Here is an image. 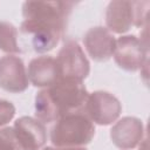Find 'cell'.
<instances>
[{
  "label": "cell",
  "mask_w": 150,
  "mask_h": 150,
  "mask_svg": "<svg viewBox=\"0 0 150 150\" xmlns=\"http://www.w3.org/2000/svg\"><path fill=\"white\" fill-rule=\"evenodd\" d=\"M75 2L26 1L22 4L21 34L30 38L32 49L45 54L53 50L64 35Z\"/></svg>",
  "instance_id": "cell-1"
},
{
  "label": "cell",
  "mask_w": 150,
  "mask_h": 150,
  "mask_svg": "<svg viewBox=\"0 0 150 150\" xmlns=\"http://www.w3.org/2000/svg\"><path fill=\"white\" fill-rule=\"evenodd\" d=\"M88 95L83 82L60 79L52 87L38 91L34 104L35 118L43 124H50L62 116L83 111Z\"/></svg>",
  "instance_id": "cell-2"
},
{
  "label": "cell",
  "mask_w": 150,
  "mask_h": 150,
  "mask_svg": "<svg viewBox=\"0 0 150 150\" xmlns=\"http://www.w3.org/2000/svg\"><path fill=\"white\" fill-rule=\"evenodd\" d=\"M95 124L83 112L62 116L50 130V142L55 148H82L95 136Z\"/></svg>",
  "instance_id": "cell-3"
},
{
  "label": "cell",
  "mask_w": 150,
  "mask_h": 150,
  "mask_svg": "<svg viewBox=\"0 0 150 150\" xmlns=\"http://www.w3.org/2000/svg\"><path fill=\"white\" fill-rule=\"evenodd\" d=\"M149 1H110L105 9V25L111 33L124 34L131 27L148 23Z\"/></svg>",
  "instance_id": "cell-4"
},
{
  "label": "cell",
  "mask_w": 150,
  "mask_h": 150,
  "mask_svg": "<svg viewBox=\"0 0 150 150\" xmlns=\"http://www.w3.org/2000/svg\"><path fill=\"white\" fill-rule=\"evenodd\" d=\"M55 59L60 70V79L83 82L90 73V63L82 47L74 40L66 41Z\"/></svg>",
  "instance_id": "cell-5"
},
{
  "label": "cell",
  "mask_w": 150,
  "mask_h": 150,
  "mask_svg": "<svg viewBox=\"0 0 150 150\" xmlns=\"http://www.w3.org/2000/svg\"><path fill=\"white\" fill-rule=\"evenodd\" d=\"M83 112L93 123L98 125H110L118 120L122 112V104L111 93L96 90L88 95Z\"/></svg>",
  "instance_id": "cell-6"
},
{
  "label": "cell",
  "mask_w": 150,
  "mask_h": 150,
  "mask_svg": "<svg viewBox=\"0 0 150 150\" xmlns=\"http://www.w3.org/2000/svg\"><path fill=\"white\" fill-rule=\"evenodd\" d=\"M115 63L125 71H137L148 60V49L136 35H122L116 39Z\"/></svg>",
  "instance_id": "cell-7"
},
{
  "label": "cell",
  "mask_w": 150,
  "mask_h": 150,
  "mask_svg": "<svg viewBox=\"0 0 150 150\" xmlns=\"http://www.w3.org/2000/svg\"><path fill=\"white\" fill-rule=\"evenodd\" d=\"M29 80L26 66L16 55L0 57V88L12 94L23 93L28 89Z\"/></svg>",
  "instance_id": "cell-8"
},
{
  "label": "cell",
  "mask_w": 150,
  "mask_h": 150,
  "mask_svg": "<svg viewBox=\"0 0 150 150\" xmlns=\"http://www.w3.org/2000/svg\"><path fill=\"white\" fill-rule=\"evenodd\" d=\"M83 46L94 61L105 62L114 55L116 39L107 27L95 26L89 28L83 35Z\"/></svg>",
  "instance_id": "cell-9"
},
{
  "label": "cell",
  "mask_w": 150,
  "mask_h": 150,
  "mask_svg": "<svg viewBox=\"0 0 150 150\" xmlns=\"http://www.w3.org/2000/svg\"><path fill=\"white\" fill-rule=\"evenodd\" d=\"M145 134L143 122L134 116H125L115 122L110 129V138L118 149L131 150L143 141Z\"/></svg>",
  "instance_id": "cell-10"
},
{
  "label": "cell",
  "mask_w": 150,
  "mask_h": 150,
  "mask_svg": "<svg viewBox=\"0 0 150 150\" xmlns=\"http://www.w3.org/2000/svg\"><path fill=\"white\" fill-rule=\"evenodd\" d=\"M13 129L23 150H41L46 144V127L41 121L35 117H19L14 122Z\"/></svg>",
  "instance_id": "cell-11"
},
{
  "label": "cell",
  "mask_w": 150,
  "mask_h": 150,
  "mask_svg": "<svg viewBox=\"0 0 150 150\" xmlns=\"http://www.w3.org/2000/svg\"><path fill=\"white\" fill-rule=\"evenodd\" d=\"M29 83L36 88H49L60 80L56 59L52 55H41L30 60L27 70Z\"/></svg>",
  "instance_id": "cell-12"
},
{
  "label": "cell",
  "mask_w": 150,
  "mask_h": 150,
  "mask_svg": "<svg viewBox=\"0 0 150 150\" xmlns=\"http://www.w3.org/2000/svg\"><path fill=\"white\" fill-rule=\"evenodd\" d=\"M0 50L8 55L21 54L22 50L18 43V28L8 21L0 20Z\"/></svg>",
  "instance_id": "cell-13"
},
{
  "label": "cell",
  "mask_w": 150,
  "mask_h": 150,
  "mask_svg": "<svg viewBox=\"0 0 150 150\" xmlns=\"http://www.w3.org/2000/svg\"><path fill=\"white\" fill-rule=\"evenodd\" d=\"M0 150H23L13 127H5L0 129Z\"/></svg>",
  "instance_id": "cell-14"
},
{
  "label": "cell",
  "mask_w": 150,
  "mask_h": 150,
  "mask_svg": "<svg viewBox=\"0 0 150 150\" xmlns=\"http://www.w3.org/2000/svg\"><path fill=\"white\" fill-rule=\"evenodd\" d=\"M15 115V107L7 100H0V128L9 123Z\"/></svg>",
  "instance_id": "cell-15"
}]
</instances>
